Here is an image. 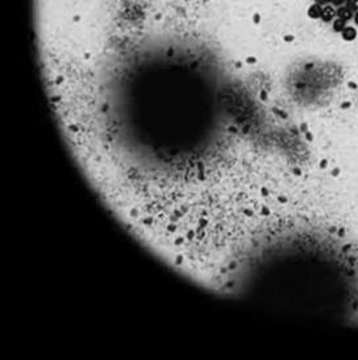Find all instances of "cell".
<instances>
[{
  "label": "cell",
  "instance_id": "obj_1",
  "mask_svg": "<svg viewBox=\"0 0 358 360\" xmlns=\"http://www.w3.org/2000/svg\"><path fill=\"white\" fill-rule=\"evenodd\" d=\"M308 12L347 39L358 32V0H312Z\"/></svg>",
  "mask_w": 358,
  "mask_h": 360
}]
</instances>
